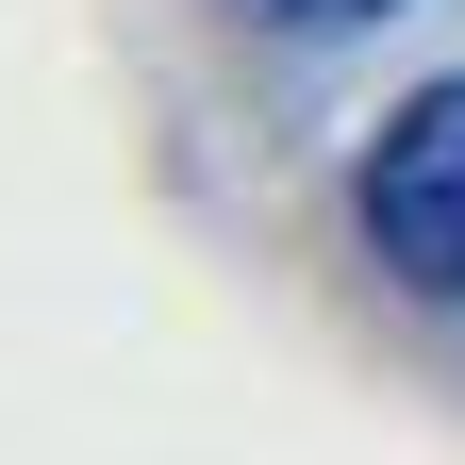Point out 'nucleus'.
Wrapping results in <instances>:
<instances>
[{
    "label": "nucleus",
    "instance_id": "nucleus-1",
    "mask_svg": "<svg viewBox=\"0 0 465 465\" xmlns=\"http://www.w3.org/2000/svg\"><path fill=\"white\" fill-rule=\"evenodd\" d=\"M349 216H366V250L416 282V300H449V316H465V67H449V84H416V100L366 134Z\"/></svg>",
    "mask_w": 465,
    "mask_h": 465
},
{
    "label": "nucleus",
    "instance_id": "nucleus-2",
    "mask_svg": "<svg viewBox=\"0 0 465 465\" xmlns=\"http://www.w3.org/2000/svg\"><path fill=\"white\" fill-rule=\"evenodd\" d=\"M266 17H316V34H366V17H399V0H266Z\"/></svg>",
    "mask_w": 465,
    "mask_h": 465
}]
</instances>
